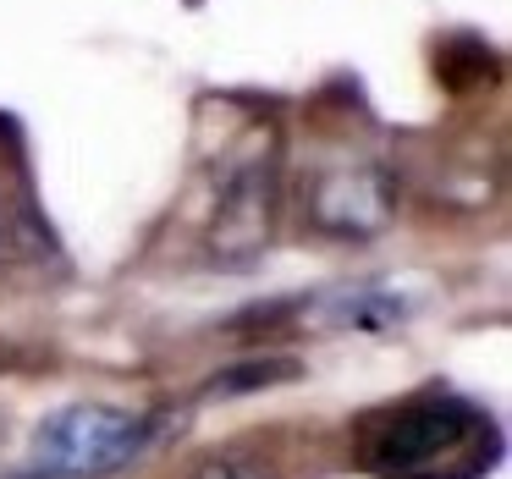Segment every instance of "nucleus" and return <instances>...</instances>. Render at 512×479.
Segmentation results:
<instances>
[{"instance_id":"nucleus-6","label":"nucleus","mask_w":512,"mask_h":479,"mask_svg":"<svg viewBox=\"0 0 512 479\" xmlns=\"http://www.w3.org/2000/svg\"><path fill=\"white\" fill-rule=\"evenodd\" d=\"M281 380H298V358H248V364H232L210 380L215 397H248V391H270Z\"/></svg>"},{"instance_id":"nucleus-1","label":"nucleus","mask_w":512,"mask_h":479,"mask_svg":"<svg viewBox=\"0 0 512 479\" xmlns=\"http://www.w3.org/2000/svg\"><path fill=\"white\" fill-rule=\"evenodd\" d=\"M501 424L457 391H419L358 424V468L375 479H485Z\"/></svg>"},{"instance_id":"nucleus-8","label":"nucleus","mask_w":512,"mask_h":479,"mask_svg":"<svg viewBox=\"0 0 512 479\" xmlns=\"http://www.w3.org/2000/svg\"><path fill=\"white\" fill-rule=\"evenodd\" d=\"M0 364H6V353H0Z\"/></svg>"},{"instance_id":"nucleus-3","label":"nucleus","mask_w":512,"mask_h":479,"mask_svg":"<svg viewBox=\"0 0 512 479\" xmlns=\"http://www.w3.org/2000/svg\"><path fill=\"white\" fill-rule=\"evenodd\" d=\"M402 182L386 160L364 149H320L298 166V210L303 226L336 243H369L397 221Z\"/></svg>"},{"instance_id":"nucleus-5","label":"nucleus","mask_w":512,"mask_h":479,"mask_svg":"<svg viewBox=\"0 0 512 479\" xmlns=\"http://www.w3.org/2000/svg\"><path fill=\"white\" fill-rule=\"evenodd\" d=\"M435 72H441L446 89L463 94V89H490L496 72H501V61H496V50L479 45L474 34H457V39H441V50H435Z\"/></svg>"},{"instance_id":"nucleus-4","label":"nucleus","mask_w":512,"mask_h":479,"mask_svg":"<svg viewBox=\"0 0 512 479\" xmlns=\"http://www.w3.org/2000/svg\"><path fill=\"white\" fill-rule=\"evenodd\" d=\"M281 226V160L276 149H243L226 160L221 182H215V210L204 226V254L210 265L248 270Z\"/></svg>"},{"instance_id":"nucleus-2","label":"nucleus","mask_w":512,"mask_h":479,"mask_svg":"<svg viewBox=\"0 0 512 479\" xmlns=\"http://www.w3.org/2000/svg\"><path fill=\"white\" fill-rule=\"evenodd\" d=\"M166 419L160 413H133L111 402H72L50 413L34 435V457L17 479H100L116 468L138 463L160 441Z\"/></svg>"},{"instance_id":"nucleus-7","label":"nucleus","mask_w":512,"mask_h":479,"mask_svg":"<svg viewBox=\"0 0 512 479\" xmlns=\"http://www.w3.org/2000/svg\"><path fill=\"white\" fill-rule=\"evenodd\" d=\"M188 479H270V468L254 463L248 452H210L204 463H193Z\"/></svg>"}]
</instances>
